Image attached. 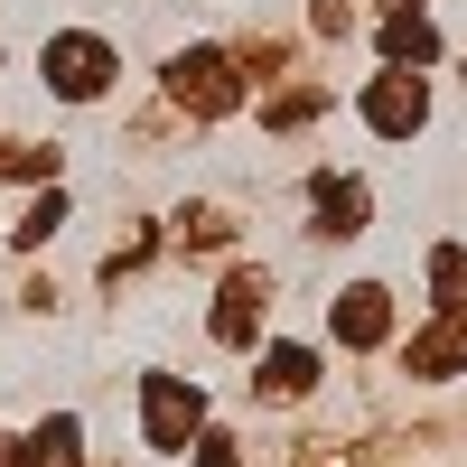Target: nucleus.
<instances>
[{"label": "nucleus", "mask_w": 467, "mask_h": 467, "mask_svg": "<svg viewBox=\"0 0 467 467\" xmlns=\"http://www.w3.org/2000/svg\"><path fill=\"white\" fill-rule=\"evenodd\" d=\"M420 112H431V94H420L411 75H383V85L365 94V122H374V131H393V140H402V131H420Z\"/></svg>", "instance_id": "obj_3"}, {"label": "nucleus", "mask_w": 467, "mask_h": 467, "mask_svg": "<svg viewBox=\"0 0 467 467\" xmlns=\"http://www.w3.org/2000/svg\"><path fill=\"white\" fill-rule=\"evenodd\" d=\"M327 327H337L346 346H374L383 327H393V308H383V290H374V281H356V290H346V299L327 308Z\"/></svg>", "instance_id": "obj_4"}, {"label": "nucleus", "mask_w": 467, "mask_h": 467, "mask_svg": "<svg viewBox=\"0 0 467 467\" xmlns=\"http://www.w3.org/2000/svg\"><path fill=\"white\" fill-rule=\"evenodd\" d=\"M47 94H66V103H94L103 85H112V47L103 37H85V28H66V37H47Z\"/></svg>", "instance_id": "obj_1"}, {"label": "nucleus", "mask_w": 467, "mask_h": 467, "mask_svg": "<svg viewBox=\"0 0 467 467\" xmlns=\"http://www.w3.org/2000/svg\"><path fill=\"white\" fill-rule=\"evenodd\" d=\"M197 383H169V374H150V449H187V431H197Z\"/></svg>", "instance_id": "obj_2"}, {"label": "nucleus", "mask_w": 467, "mask_h": 467, "mask_svg": "<svg viewBox=\"0 0 467 467\" xmlns=\"http://www.w3.org/2000/svg\"><path fill=\"white\" fill-rule=\"evenodd\" d=\"M308 383H318V356H308V346H271V356H262V374H253V393L290 402V393H308Z\"/></svg>", "instance_id": "obj_5"}]
</instances>
